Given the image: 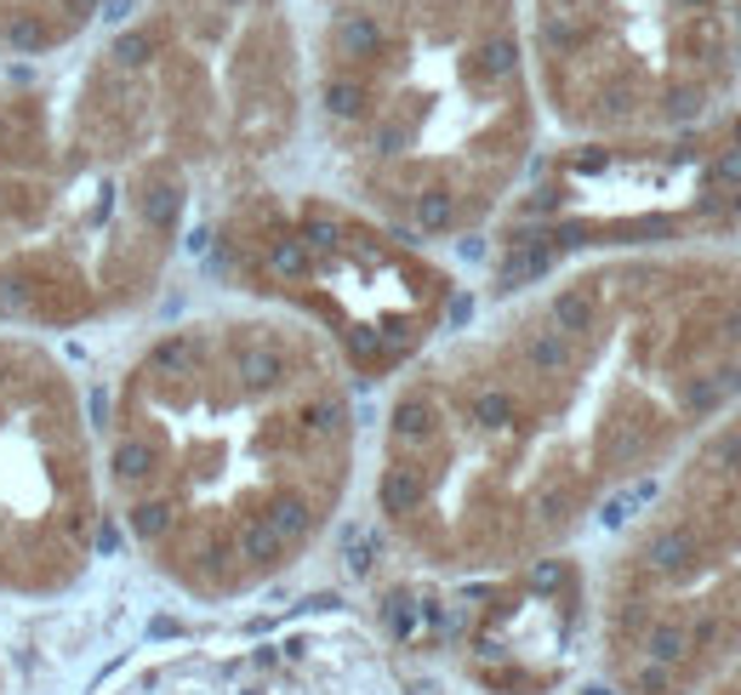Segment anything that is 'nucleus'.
<instances>
[{
	"instance_id": "obj_1",
	"label": "nucleus",
	"mask_w": 741,
	"mask_h": 695,
	"mask_svg": "<svg viewBox=\"0 0 741 695\" xmlns=\"http://www.w3.org/2000/svg\"><path fill=\"white\" fill-rule=\"evenodd\" d=\"M741 303L667 262L570 274L508 325L422 366L383 416L377 513L388 536L440 571L548 558L645 474L685 388L735 366Z\"/></svg>"
},
{
	"instance_id": "obj_2",
	"label": "nucleus",
	"mask_w": 741,
	"mask_h": 695,
	"mask_svg": "<svg viewBox=\"0 0 741 695\" xmlns=\"http://www.w3.org/2000/svg\"><path fill=\"white\" fill-rule=\"evenodd\" d=\"M109 519L189 599H240L320 542L354 474V377L302 319L160 325L97 405Z\"/></svg>"
},
{
	"instance_id": "obj_3",
	"label": "nucleus",
	"mask_w": 741,
	"mask_h": 695,
	"mask_svg": "<svg viewBox=\"0 0 741 695\" xmlns=\"http://www.w3.org/2000/svg\"><path fill=\"white\" fill-rule=\"evenodd\" d=\"M194 177L104 35L0 91V330L80 337L149 308L189 235Z\"/></svg>"
},
{
	"instance_id": "obj_4",
	"label": "nucleus",
	"mask_w": 741,
	"mask_h": 695,
	"mask_svg": "<svg viewBox=\"0 0 741 695\" xmlns=\"http://www.w3.org/2000/svg\"><path fill=\"white\" fill-rule=\"evenodd\" d=\"M314 109L343 172L411 240L468 235L530 165L514 0H348L325 23Z\"/></svg>"
},
{
	"instance_id": "obj_5",
	"label": "nucleus",
	"mask_w": 741,
	"mask_h": 695,
	"mask_svg": "<svg viewBox=\"0 0 741 695\" xmlns=\"http://www.w3.org/2000/svg\"><path fill=\"white\" fill-rule=\"evenodd\" d=\"M194 246L217 280L280 296L314 319V330H331L354 388L406 366L440 319H468V303L422 257V240L394 222H359L331 200L246 188L200 228Z\"/></svg>"
},
{
	"instance_id": "obj_6",
	"label": "nucleus",
	"mask_w": 741,
	"mask_h": 695,
	"mask_svg": "<svg viewBox=\"0 0 741 695\" xmlns=\"http://www.w3.org/2000/svg\"><path fill=\"white\" fill-rule=\"evenodd\" d=\"M189 177H251L297 131V52L275 0H143L115 29Z\"/></svg>"
},
{
	"instance_id": "obj_7",
	"label": "nucleus",
	"mask_w": 741,
	"mask_h": 695,
	"mask_svg": "<svg viewBox=\"0 0 741 695\" xmlns=\"http://www.w3.org/2000/svg\"><path fill=\"white\" fill-rule=\"evenodd\" d=\"M109 531L86 388L46 337L0 330V599L75 593Z\"/></svg>"
},
{
	"instance_id": "obj_8",
	"label": "nucleus",
	"mask_w": 741,
	"mask_h": 695,
	"mask_svg": "<svg viewBox=\"0 0 741 695\" xmlns=\"http://www.w3.org/2000/svg\"><path fill=\"white\" fill-rule=\"evenodd\" d=\"M97 695H406L388 661L354 633L297 627L240 644H183L143 655Z\"/></svg>"
},
{
	"instance_id": "obj_9",
	"label": "nucleus",
	"mask_w": 741,
	"mask_h": 695,
	"mask_svg": "<svg viewBox=\"0 0 741 695\" xmlns=\"http://www.w3.org/2000/svg\"><path fill=\"white\" fill-rule=\"evenodd\" d=\"M115 0H0V57L12 63H52L86 46V35Z\"/></svg>"
},
{
	"instance_id": "obj_10",
	"label": "nucleus",
	"mask_w": 741,
	"mask_h": 695,
	"mask_svg": "<svg viewBox=\"0 0 741 695\" xmlns=\"http://www.w3.org/2000/svg\"><path fill=\"white\" fill-rule=\"evenodd\" d=\"M673 7H679L685 18H701V12H713V7H719V0H673Z\"/></svg>"
},
{
	"instance_id": "obj_11",
	"label": "nucleus",
	"mask_w": 741,
	"mask_h": 695,
	"mask_svg": "<svg viewBox=\"0 0 741 695\" xmlns=\"http://www.w3.org/2000/svg\"><path fill=\"white\" fill-rule=\"evenodd\" d=\"M0 695H7V661H0Z\"/></svg>"
},
{
	"instance_id": "obj_12",
	"label": "nucleus",
	"mask_w": 741,
	"mask_h": 695,
	"mask_svg": "<svg viewBox=\"0 0 741 695\" xmlns=\"http://www.w3.org/2000/svg\"><path fill=\"white\" fill-rule=\"evenodd\" d=\"M735 23H741V12H735Z\"/></svg>"
}]
</instances>
